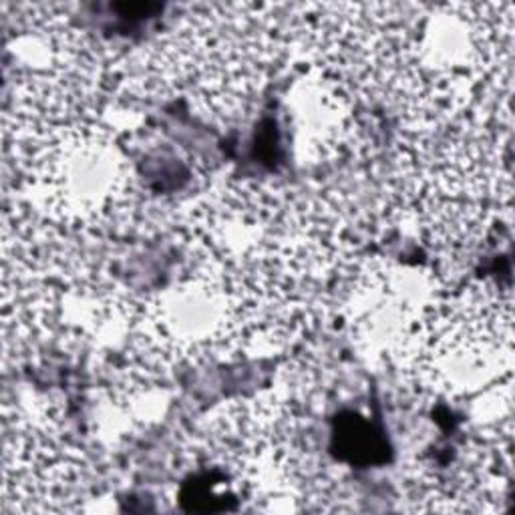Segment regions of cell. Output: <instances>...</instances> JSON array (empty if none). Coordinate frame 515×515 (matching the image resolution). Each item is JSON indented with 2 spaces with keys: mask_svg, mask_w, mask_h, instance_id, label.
<instances>
[{
  "mask_svg": "<svg viewBox=\"0 0 515 515\" xmlns=\"http://www.w3.org/2000/svg\"><path fill=\"white\" fill-rule=\"evenodd\" d=\"M409 91H415V93H417V97H415V109H417V107H419V97H422V87L419 85V81H417V83H411V85H409ZM422 103H425V99H421V113H422ZM427 121H429V123H433V121L439 123V121H443V115H437V117H431V119H421V123H427Z\"/></svg>",
  "mask_w": 515,
  "mask_h": 515,
  "instance_id": "cell-1",
  "label": "cell"
}]
</instances>
